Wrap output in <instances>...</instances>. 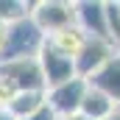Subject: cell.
Here are the masks:
<instances>
[{"mask_svg": "<svg viewBox=\"0 0 120 120\" xmlns=\"http://www.w3.org/2000/svg\"><path fill=\"white\" fill-rule=\"evenodd\" d=\"M48 36L42 34V28L28 17L11 22L6 28V48L0 53V64L3 61H17V59H36L45 48Z\"/></svg>", "mask_w": 120, "mask_h": 120, "instance_id": "cell-1", "label": "cell"}, {"mask_svg": "<svg viewBox=\"0 0 120 120\" xmlns=\"http://www.w3.org/2000/svg\"><path fill=\"white\" fill-rule=\"evenodd\" d=\"M31 20L42 28L45 36H53L64 28L78 25L75 22V3H64V0H42L31 6Z\"/></svg>", "mask_w": 120, "mask_h": 120, "instance_id": "cell-2", "label": "cell"}, {"mask_svg": "<svg viewBox=\"0 0 120 120\" xmlns=\"http://www.w3.org/2000/svg\"><path fill=\"white\" fill-rule=\"evenodd\" d=\"M90 92V81L75 75L73 81H64L59 87H50L48 90V106L56 112V117H70V115H78L81 112V103Z\"/></svg>", "mask_w": 120, "mask_h": 120, "instance_id": "cell-3", "label": "cell"}, {"mask_svg": "<svg viewBox=\"0 0 120 120\" xmlns=\"http://www.w3.org/2000/svg\"><path fill=\"white\" fill-rule=\"evenodd\" d=\"M0 75L8 78L20 92H48V84H45V73H42L39 56H36V59L3 61V64H0Z\"/></svg>", "mask_w": 120, "mask_h": 120, "instance_id": "cell-4", "label": "cell"}, {"mask_svg": "<svg viewBox=\"0 0 120 120\" xmlns=\"http://www.w3.org/2000/svg\"><path fill=\"white\" fill-rule=\"evenodd\" d=\"M120 56L117 48L112 45V39H101V36H87V42H84V48H81V53L75 56V73L81 75V78H87L90 81L92 75L98 73V70H103L109 61Z\"/></svg>", "mask_w": 120, "mask_h": 120, "instance_id": "cell-5", "label": "cell"}, {"mask_svg": "<svg viewBox=\"0 0 120 120\" xmlns=\"http://www.w3.org/2000/svg\"><path fill=\"white\" fill-rule=\"evenodd\" d=\"M39 64H42L48 90H50V87H59L64 81H73V78L78 75V73H75V59L59 53L50 42H45V48H42V53H39Z\"/></svg>", "mask_w": 120, "mask_h": 120, "instance_id": "cell-6", "label": "cell"}, {"mask_svg": "<svg viewBox=\"0 0 120 120\" xmlns=\"http://www.w3.org/2000/svg\"><path fill=\"white\" fill-rule=\"evenodd\" d=\"M75 22L87 36H101L109 39V20H106V3L95 0H81L75 3Z\"/></svg>", "mask_w": 120, "mask_h": 120, "instance_id": "cell-7", "label": "cell"}, {"mask_svg": "<svg viewBox=\"0 0 120 120\" xmlns=\"http://www.w3.org/2000/svg\"><path fill=\"white\" fill-rule=\"evenodd\" d=\"M90 87L101 90L103 95H109V98L120 106V56H115L103 70H98V73L92 75V78H90Z\"/></svg>", "mask_w": 120, "mask_h": 120, "instance_id": "cell-8", "label": "cell"}, {"mask_svg": "<svg viewBox=\"0 0 120 120\" xmlns=\"http://www.w3.org/2000/svg\"><path fill=\"white\" fill-rule=\"evenodd\" d=\"M115 112H117V103H115L109 95H103L101 90L90 87L87 98H84V103H81V115L90 117V120H109Z\"/></svg>", "mask_w": 120, "mask_h": 120, "instance_id": "cell-9", "label": "cell"}, {"mask_svg": "<svg viewBox=\"0 0 120 120\" xmlns=\"http://www.w3.org/2000/svg\"><path fill=\"white\" fill-rule=\"evenodd\" d=\"M48 42H50L59 53L75 59V56L81 53L84 42H87V34L78 28V25H73V28H64V31H59V34H53V36H48Z\"/></svg>", "mask_w": 120, "mask_h": 120, "instance_id": "cell-10", "label": "cell"}, {"mask_svg": "<svg viewBox=\"0 0 120 120\" xmlns=\"http://www.w3.org/2000/svg\"><path fill=\"white\" fill-rule=\"evenodd\" d=\"M45 106H48V92H20V95L11 101L8 112H11L17 120H22V117L36 115V112L45 109Z\"/></svg>", "mask_w": 120, "mask_h": 120, "instance_id": "cell-11", "label": "cell"}, {"mask_svg": "<svg viewBox=\"0 0 120 120\" xmlns=\"http://www.w3.org/2000/svg\"><path fill=\"white\" fill-rule=\"evenodd\" d=\"M31 6L34 3H22V0H0V22L3 25H11V22L28 17Z\"/></svg>", "mask_w": 120, "mask_h": 120, "instance_id": "cell-12", "label": "cell"}, {"mask_svg": "<svg viewBox=\"0 0 120 120\" xmlns=\"http://www.w3.org/2000/svg\"><path fill=\"white\" fill-rule=\"evenodd\" d=\"M106 20H109V39L120 53V3H106Z\"/></svg>", "mask_w": 120, "mask_h": 120, "instance_id": "cell-13", "label": "cell"}, {"mask_svg": "<svg viewBox=\"0 0 120 120\" xmlns=\"http://www.w3.org/2000/svg\"><path fill=\"white\" fill-rule=\"evenodd\" d=\"M17 95H20V90H17L8 78H3V75H0V109H8V106H11V101H14Z\"/></svg>", "mask_w": 120, "mask_h": 120, "instance_id": "cell-14", "label": "cell"}, {"mask_svg": "<svg viewBox=\"0 0 120 120\" xmlns=\"http://www.w3.org/2000/svg\"><path fill=\"white\" fill-rule=\"evenodd\" d=\"M22 120H59V117H56V112H53L50 106H45V109H39L36 115H31V117H22Z\"/></svg>", "mask_w": 120, "mask_h": 120, "instance_id": "cell-15", "label": "cell"}, {"mask_svg": "<svg viewBox=\"0 0 120 120\" xmlns=\"http://www.w3.org/2000/svg\"><path fill=\"white\" fill-rule=\"evenodd\" d=\"M6 28H8V25L0 22V53H3V48H6Z\"/></svg>", "mask_w": 120, "mask_h": 120, "instance_id": "cell-16", "label": "cell"}, {"mask_svg": "<svg viewBox=\"0 0 120 120\" xmlns=\"http://www.w3.org/2000/svg\"><path fill=\"white\" fill-rule=\"evenodd\" d=\"M0 120H17V117H14L8 109H0Z\"/></svg>", "mask_w": 120, "mask_h": 120, "instance_id": "cell-17", "label": "cell"}, {"mask_svg": "<svg viewBox=\"0 0 120 120\" xmlns=\"http://www.w3.org/2000/svg\"><path fill=\"white\" fill-rule=\"evenodd\" d=\"M59 120H90V117H84V115L78 112V115H70V117H59Z\"/></svg>", "mask_w": 120, "mask_h": 120, "instance_id": "cell-18", "label": "cell"}, {"mask_svg": "<svg viewBox=\"0 0 120 120\" xmlns=\"http://www.w3.org/2000/svg\"><path fill=\"white\" fill-rule=\"evenodd\" d=\"M109 120H120V109H117V112H115V115H112Z\"/></svg>", "mask_w": 120, "mask_h": 120, "instance_id": "cell-19", "label": "cell"}, {"mask_svg": "<svg viewBox=\"0 0 120 120\" xmlns=\"http://www.w3.org/2000/svg\"><path fill=\"white\" fill-rule=\"evenodd\" d=\"M117 109H120V106H117Z\"/></svg>", "mask_w": 120, "mask_h": 120, "instance_id": "cell-20", "label": "cell"}]
</instances>
